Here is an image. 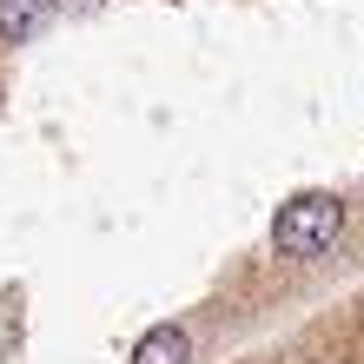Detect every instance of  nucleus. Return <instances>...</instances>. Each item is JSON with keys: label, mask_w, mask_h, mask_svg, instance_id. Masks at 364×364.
Returning a JSON list of instances; mask_svg holds the SVG:
<instances>
[{"label": "nucleus", "mask_w": 364, "mask_h": 364, "mask_svg": "<svg viewBox=\"0 0 364 364\" xmlns=\"http://www.w3.org/2000/svg\"><path fill=\"white\" fill-rule=\"evenodd\" d=\"M186 358H192V338H186L179 325H153V331L133 345V364H186Z\"/></svg>", "instance_id": "2"}, {"label": "nucleus", "mask_w": 364, "mask_h": 364, "mask_svg": "<svg viewBox=\"0 0 364 364\" xmlns=\"http://www.w3.org/2000/svg\"><path fill=\"white\" fill-rule=\"evenodd\" d=\"M53 20V0H0V40H33Z\"/></svg>", "instance_id": "3"}, {"label": "nucleus", "mask_w": 364, "mask_h": 364, "mask_svg": "<svg viewBox=\"0 0 364 364\" xmlns=\"http://www.w3.org/2000/svg\"><path fill=\"white\" fill-rule=\"evenodd\" d=\"M338 232H345V205H338L331 192H298L272 219V245L285 252V259H318V252H331Z\"/></svg>", "instance_id": "1"}]
</instances>
